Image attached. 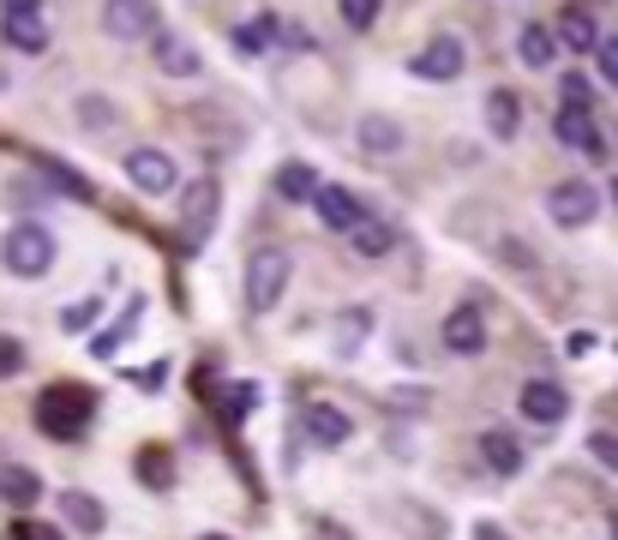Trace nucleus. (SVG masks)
Wrapping results in <instances>:
<instances>
[{
  "label": "nucleus",
  "mask_w": 618,
  "mask_h": 540,
  "mask_svg": "<svg viewBox=\"0 0 618 540\" xmlns=\"http://www.w3.org/2000/svg\"><path fill=\"white\" fill-rule=\"evenodd\" d=\"M91 414H96V397L85 385H49L37 397V426L49 438H85V426H91Z\"/></svg>",
  "instance_id": "1"
},
{
  "label": "nucleus",
  "mask_w": 618,
  "mask_h": 540,
  "mask_svg": "<svg viewBox=\"0 0 618 540\" xmlns=\"http://www.w3.org/2000/svg\"><path fill=\"white\" fill-rule=\"evenodd\" d=\"M0 265L13 270V277H49L54 234L37 229V222H13V229H7V241H0Z\"/></svg>",
  "instance_id": "2"
},
{
  "label": "nucleus",
  "mask_w": 618,
  "mask_h": 540,
  "mask_svg": "<svg viewBox=\"0 0 618 540\" xmlns=\"http://www.w3.org/2000/svg\"><path fill=\"white\" fill-rule=\"evenodd\" d=\"M288 277H295V258H288L283 246H265V253H253V265H246V307H253V312H271L276 300H283Z\"/></svg>",
  "instance_id": "3"
},
{
  "label": "nucleus",
  "mask_w": 618,
  "mask_h": 540,
  "mask_svg": "<svg viewBox=\"0 0 618 540\" xmlns=\"http://www.w3.org/2000/svg\"><path fill=\"white\" fill-rule=\"evenodd\" d=\"M546 217L558 229H589L601 217V193H594V180H558L553 193H546Z\"/></svg>",
  "instance_id": "4"
},
{
  "label": "nucleus",
  "mask_w": 618,
  "mask_h": 540,
  "mask_svg": "<svg viewBox=\"0 0 618 540\" xmlns=\"http://www.w3.org/2000/svg\"><path fill=\"white\" fill-rule=\"evenodd\" d=\"M127 180L139 187L144 198H163V193H175V156L168 151H156V144H139V151H127Z\"/></svg>",
  "instance_id": "5"
},
{
  "label": "nucleus",
  "mask_w": 618,
  "mask_h": 540,
  "mask_svg": "<svg viewBox=\"0 0 618 540\" xmlns=\"http://www.w3.org/2000/svg\"><path fill=\"white\" fill-rule=\"evenodd\" d=\"M463 66H468L463 37H456V30H445V37H433L421 54H414L409 73H414V78H426V85H438V78H463Z\"/></svg>",
  "instance_id": "6"
},
{
  "label": "nucleus",
  "mask_w": 618,
  "mask_h": 540,
  "mask_svg": "<svg viewBox=\"0 0 618 540\" xmlns=\"http://www.w3.org/2000/svg\"><path fill=\"white\" fill-rule=\"evenodd\" d=\"M103 30L120 42L156 37V0H103Z\"/></svg>",
  "instance_id": "7"
},
{
  "label": "nucleus",
  "mask_w": 618,
  "mask_h": 540,
  "mask_svg": "<svg viewBox=\"0 0 618 540\" xmlns=\"http://www.w3.org/2000/svg\"><path fill=\"white\" fill-rule=\"evenodd\" d=\"M516 409H523V421H535V426H558L570 414V390L553 385V378H528Z\"/></svg>",
  "instance_id": "8"
},
{
  "label": "nucleus",
  "mask_w": 618,
  "mask_h": 540,
  "mask_svg": "<svg viewBox=\"0 0 618 540\" xmlns=\"http://www.w3.org/2000/svg\"><path fill=\"white\" fill-rule=\"evenodd\" d=\"M445 348H451L456 360H475L480 348H487V319H480L475 300H463V307L445 312Z\"/></svg>",
  "instance_id": "9"
},
{
  "label": "nucleus",
  "mask_w": 618,
  "mask_h": 540,
  "mask_svg": "<svg viewBox=\"0 0 618 540\" xmlns=\"http://www.w3.org/2000/svg\"><path fill=\"white\" fill-rule=\"evenodd\" d=\"M553 132H558V144H570L577 156H606V132H601V120H594V108H558Z\"/></svg>",
  "instance_id": "10"
},
{
  "label": "nucleus",
  "mask_w": 618,
  "mask_h": 540,
  "mask_svg": "<svg viewBox=\"0 0 618 540\" xmlns=\"http://www.w3.org/2000/svg\"><path fill=\"white\" fill-rule=\"evenodd\" d=\"M312 210H319V222H324V229H336V234H355L366 217H373V210L348 193V187H331V180H324V193H319V205H312Z\"/></svg>",
  "instance_id": "11"
},
{
  "label": "nucleus",
  "mask_w": 618,
  "mask_h": 540,
  "mask_svg": "<svg viewBox=\"0 0 618 540\" xmlns=\"http://www.w3.org/2000/svg\"><path fill=\"white\" fill-rule=\"evenodd\" d=\"M0 37L13 42L18 54H42V49H49V25H42L37 7H7V18H0Z\"/></svg>",
  "instance_id": "12"
},
{
  "label": "nucleus",
  "mask_w": 618,
  "mask_h": 540,
  "mask_svg": "<svg viewBox=\"0 0 618 540\" xmlns=\"http://www.w3.org/2000/svg\"><path fill=\"white\" fill-rule=\"evenodd\" d=\"M271 187H276L283 205H319V193H324V180H319V168H312V163H283Z\"/></svg>",
  "instance_id": "13"
},
{
  "label": "nucleus",
  "mask_w": 618,
  "mask_h": 540,
  "mask_svg": "<svg viewBox=\"0 0 618 540\" xmlns=\"http://www.w3.org/2000/svg\"><path fill=\"white\" fill-rule=\"evenodd\" d=\"M217 205H222V187L217 180H198L186 187V241H205L217 229Z\"/></svg>",
  "instance_id": "14"
},
{
  "label": "nucleus",
  "mask_w": 618,
  "mask_h": 540,
  "mask_svg": "<svg viewBox=\"0 0 618 540\" xmlns=\"http://www.w3.org/2000/svg\"><path fill=\"white\" fill-rule=\"evenodd\" d=\"M300 426H307V438L324 445V450L348 445V414L331 409V402H307V409H300Z\"/></svg>",
  "instance_id": "15"
},
{
  "label": "nucleus",
  "mask_w": 618,
  "mask_h": 540,
  "mask_svg": "<svg viewBox=\"0 0 618 540\" xmlns=\"http://www.w3.org/2000/svg\"><path fill=\"white\" fill-rule=\"evenodd\" d=\"M37 499H42L37 468H25V463H0V504H13V511H30Z\"/></svg>",
  "instance_id": "16"
},
{
  "label": "nucleus",
  "mask_w": 618,
  "mask_h": 540,
  "mask_svg": "<svg viewBox=\"0 0 618 540\" xmlns=\"http://www.w3.org/2000/svg\"><path fill=\"white\" fill-rule=\"evenodd\" d=\"M355 139H361V151H366V156H378V163L402 151V127H397V120H390V115H361V127H355Z\"/></svg>",
  "instance_id": "17"
},
{
  "label": "nucleus",
  "mask_w": 618,
  "mask_h": 540,
  "mask_svg": "<svg viewBox=\"0 0 618 540\" xmlns=\"http://www.w3.org/2000/svg\"><path fill=\"white\" fill-rule=\"evenodd\" d=\"M516 61L535 66V73H541V66H553V61H558V30L523 25V30H516Z\"/></svg>",
  "instance_id": "18"
},
{
  "label": "nucleus",
  "mask_w": 618,
  "mask_h": 540,
  "mask_svg": "<svg viewBox=\"0 0 618 540\" xmlns=\"http://www.w3.org/2000/svg\"><path fill=\"white\" fill-rule=\"evenodd\" d=\"M156 66H163L168 78H193L198 73V49L186 37H168V30H156Z\"/></svg>",
  "instance_id": "19"
},
{
  "label": "nucleus",
  "mask_w": 618,
  "mask_h": 540,
  "mask_svg": "<svg viewBox=\"0 0 618 540\" xmlns=\"http://www.w3.org/2000/svg\"><path fill=\"white\" fill-rule=\"evenodd\" d=\"M480 463L511 480V475H523V445L511 433H480Z\"/></svg>",
  "instance_id": "20"
},
{
  "label": "nucleus",
  "mask_w": 618,
  "mask_h": 540,
  "mask_svg": "<svg viewBox=\"0 0 618 540\" xmlns=\"http://www.w3.org/2000/svg\"><path fill=\"white\" fill-rule=\"evenodd\" d=\"M271 37H276V18L265 13V18H253V25H234L229 30V49L241 54V61H258V54L271 49Z\"/></svg>",
  "instance_id": "21"
},
{
  "label": "nucleus",
  "mask_w": 618,
  "mask_h": 540,
  "mask_svg": "<svg viewBox=\"0 0 618 540\" xmlns=\"http://www.w3.org/2000/svg\"><path fill=\"white\" fill-rule=\"evenodd\" d=\"M42 180H49L54 193H66V198H78V205H91L96 198V187L78 168H66V163H54V156H42Z\"/></svg>",
  "instance_id": "22"
},
{
  "label": "nucleus",
  "mask_w": 618,
  "mask_h": 540,
  "mask_svg": "<svg viewBox=\"0 0 618 540\" xmlns=\"http://www.w3.org/2000/svg\"><path fill=\"white\" fill-rule=\"evenodd\" d=\"M516 90H492L487 97V127H492V139H516V127H523V115H516Z\"/></svg>",
  "instance_id": "23"
},
{
  "label": "nucleus",
  "mask_w": 618,
  "mask_h": 540,
  "mask_svg": "<svg viewBox=\"0 0 618 540\" xmlns=\"http://www.w3.org/2000/svg\"><path fill=\"white\" fill-rule=\"evenodd\" d=\"M348 246H355V253H361V258H385L390 246H397V229H385V222H378V217H366L361 229L348 234Z\"/></svg>",
  "instance_id": "24"
},
{
  "label": "nucleus",
  "mask_w": 618,
  "mask_h": 540,
  "mask_svg": "<svg viewBox=\"0 0 618 540\" xmlns=\"http://www.w3.org/2000/svg\"><path fill=\"white\" fill-rule=\"evenodd\" d=\"M61 511L78 535H96V528H103V504H96L91 492H61Z\"/></svg>",
  "instance_id": "25"
},
{
  "label": "nucleus",
  "mask_w": 618,
  "mask_h": 540,
  "mask_svg": "<svg viewBox=\"0 0 618 540\" xmlns=\"http://www.w3.org/2000/svg\"><path fill=\"white\" fill-rule=\"evenodd\" d=\"M558 42H565V49H577V54H594L601 49V30H594V18H582V13H565L558 18Z\"/></svg>",
  "instance_id": "26"
},
{
  "label": "nucleus",
  "mask_w": 618,
  "mask_h": 540,
  "mask_svg": "<svg viewBox=\"0 0 618 540\" xmlns=\"http://www.w3.org/2000/svg\"><path fill=\"white\" fill-rule=\"evenodd\" d=\"M253 409H258V385H229L222 390V421L229 426H241Z\"/></svg>",
  "instance_id": "27"
},
{
  "label": "nucleus",
  "mask_w": 618,
  "mask_h": 540,
  "mask_svg": "<svg viewBox=\"0 0 618 540\" xmlns=\"http://www.w3.org/2000/svg\"><path fill=\"white\" fill-rule=\"evenodd\" d=\"M336 7H343V25H348V30H373L385 0H336Z\"/></svg>",
  "instance_id": "28"
},
{
  "label": "nucleus",
  "mask_w": 618,
  "mask_h": 540,
  "mask_svg": "<svg viewBox=\"0 0 618 540\" xmlns=\"http://www.w3.org/2000/svg\"><path fill=\"white\" fill-rule=\"evenodd\" d=\"M139 480H151V487H168V480H175V463H168L163 450H144V457H139Z\"/></svg>",
  "instance_id": "29"
},
{
  "label": "nucleus",
  "mask_w": 618,
  "mask_h": 540,
  "mask_svg": "<svg viewBox=\"0 0 618 540\" xmlns=\"http://www.w3.org/2000/svg\"><path fill=\"white\" fill-rule=\"evenodd\" d=\"M78 120H85L91 132L115 127V103H103V97H85V103H78Z\"/></svg>",
  "instance_id": "30"
},
{
  "label": "nucleus",
  "mask_w": 618,
  "mask_h": 540,
  "mask_svg": "<svg viewBox=\"0 0 618 540\" xmlns=\"http://www.w3.org/2000/svg\"><path fill=\"white\" fill-rule=\"evenodd\" d=\"M589 457H594L601 468H613V475H618V433H589Z\"/></svg>",
  "instance_id": "31"
},
{
  "label": "nucleus",
  "mask_w": 618,
  "mask_h": 540,
  "mask_svg": "<svg viewBox=\"0 0 618 540\" xmlns=\"http://www.w3.org/2000/svg\"><path fill=\"white\" fill-rule=\"evenodd\" d=\"M558 90H565V108H594V90H589V78H582V73H570Z\"/></svg>",
  "instance_id": "32"
},
{
  "label": "nucleus",
  "mask_w": 618,
  "mask_h": 540,
  "mask_svg": "<svg viewBox=\"0 0 618 540\" xmlns=\"http://www.w3.org/2000/svg\"><path fill=\"white\" fill-rule=\"evenodd\" d=\"M25 367V343L18 336H0V378H13Z\"/></svg>",
  "instance_id": "33"
},
{
  "label": "nucleus",
  "mask_w": 618,
  "mask_h": 540,
  "mask_svg": "<svg viewBox=\"0 0 618 540\" xmlns=\"http://www.w3.org/2000/svg\"><path fill=\"white\" fill-rule=\"evenodd\" d=\"M594 66H601L606 85H618V37H606L601 49H594Z\"/></svg>",
  "instance_id": "34"
},
{
  "label": "nucleus",
  "mask_w": 618,
  "mask_h": 540,
  "mask_svg": "<svg viewBox=\"0 0 618 540\" xmlns=\"http://www.w3.org/2000/svg\"><path fill=\"white\" fill-rule=\"evenodd\" d=\"M96 312H103V300H78V307H73V312H66V319H61V324H66V331H85V324H91V319H96Z\"/></svg>",
  "instance_id": "35"
},
{
  "label": "nucleus",
  "mask_w": 618,
  "mask_h": 540,
  "mask_svg": "<svg viewBox=\"0 0 618 540\" xmlns=\"http://www.w3.org/2000/svg\"><path fill=\"white\" fill-rule=\"evenodd\" d=\"M565 355H594V331H570V343H565Z\"/></svg>",
  "instance_id": "36"
},
{
  "label": "nucleus",
  "mask_w": 618,
  "mask_h": 540,
  "mask_svg": "<svg viewBox=\"0 0 618 540\" xmlns=\"http://www.w3.org/2000/svg\"><path fill=\"white\" fill-rule=\"evenodd\" d=\"M13 540H61V535H54V528H42V523H18Z\"/></svg>",
  "instance_id": "37"
},
{
  "label": "nucleus",
  "mask_w": 618,
  "mask_h": 540,
  "mask_svg": "<svg viewBox=\"0 0 618 540\" xmlns=\"http://www.w3.org/2000/svg\"><path fill=\"white\" fill-rule=\"evenodd\" d=\"M163 378H168V367H163V360H156V367H144V373H139V385H144V390H156V385H163Z\"/></svg>",
  "instance_id": "38"
},
{
  "label": "nucleus",
  "mask_w": 618,
  "mask_h": 540,
  "mask_svg": "<svg viewBox=\"0 0 618 540\" xmlns=\"http://www.w3.org/2000/svg\"><path fill=\"white\" fill-rule=\"evenodd\" d=\"M7 7H37V13H42V0H7Z\"/></svg>",
  "instance_id": "39"
},
{
  "label": "nucleus",
  "mask_w": 618,
  "mask_h": 540,
  "mask_svg": "<svg viewBox=\"0 0 618 540\" xmlns=\"http://www.w3.org/2000/svg\"><path fill=\"white\" fill-rule=\"evenodd\" d=\"M613 205H618V175H613Z\"/></svg>",
  "instance_id": "40"
},
{
  "label": "nucleus",
  "mask_w": 618,
  "mask_h": 540,
  "mask_svg": "<svg viewBox=\"0 0 618 540\" xmlns=\"http://www.w3.org/2000/svg\"><path fill=\"white\" fill-rule=\"evenodd\" d=\"M198 540H229V535H198Z\"/></svg>",
  "instance_id": "41"
}]
</instances>
